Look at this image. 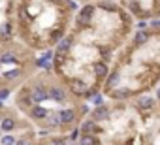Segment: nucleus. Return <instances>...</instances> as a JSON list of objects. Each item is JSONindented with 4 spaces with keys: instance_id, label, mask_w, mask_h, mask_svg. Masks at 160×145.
I'll list each match as a JSON object with an SVG mask.
<instances>
[{
    "instance_id": "f257e3e1",
    "label": "nucleus",
    "mask_w": 160,
    "mask_h": 145,
    "mask_svg": "<svg viewBox=\"0 0 160 145\" xmlns=\"http://www.w3.org/2000/svg\"><path fill=\"white\" fill-rule=\"evenodd\" d=\"M119 2L136 19H151L160 15V0H119Z\"/></svg>"
},
{
    "instance_id": "f03ea898",
    "label": "nucleus",
    "mask_w": 160,
    "mask_h": 145,
    "mask_svg": "<svg viewBox=\"0 0 160 145\" xmlns=\"http://www.w3.org/2000/svg\"><path fill=\"white\" fill-rule=\"evenodd\" d=\"M28 96H30L32 104H40V102L47 100V89H45L42 83H38V85H34V87L28 91Z\"/></svg>"
},
{
    "instance_id": "7ed1b4c3",
    "label": "nucleus",
    "mask_w": 160,
    "mask_h": 145,
    "mask_svg": "<svg viewBox=\"0 0 160 145\" xmlns=\"http://www.w3.org/2000/svg\"><path fill=\"white\" fill-rule=\"evenodd\" d=\"M136 108H138L141 113H147V111H151V109L154 108V98H152L151 94H143V96H139V98L136 100Z\"/></svg>"
},
{
    "instance_id": "20e7f679",
    "label": "nucleus",
    "mask_w": 160,
    "mask_h": 145,
    "mask_svg": "<svg viewBox=\"0 0 160 145\" xmlns=\"http://www.w3.org/2000/svg\"><path fill=\"white\" fill-rule=\"evenodd\" d=\"M111 117V108H108V106H96L94 109H92V113H91V119L92 121H106V119H109Z\"/></svg>"
},
{
    "instance_id": "39448f33",
    "label": "nucleus",
    "mask_w": 160,
    "mask_h": 145,
    "mask_svg": "<svg viewBox=\"0 0 160 145\" xmlns=\"http://www.w3.org/2000/svg\"><path fill=\"white\" fill-rule=\"evenodd\" d=\"M92 74H94L96 79H104V78H108V74H109V66H108V62H106V60L92 62Z\"/></svg>"
},
{
    "instance_id": "423d86ee",
    "label": "nucleus",
    "mask_w": 160,
    "mask_h": 145,
    "mask_svg": "<svg viewBox=\"0 0 160 145\" xmlns=\"http://www.w3.org/2000/svg\"><path fill=\"white\" fill-rule=\"evenodd\" d=\"M109 96H111L113 100H126V98L134 96V92H132L130 87H115V89L109 91Z\"/></svg>"
},
{
    "instance_id": "0eeeda50",
    "label": "nucleus",
    "mask_w": 160,
    "mask_h": 145,
    "mask_svg": "<svg viewBox=\"0 0 160 145\" xmlns=\"http://www.w3.org/2000/svg\"><path fill=\"white\" fill-rule=\"evenodd\" d=\"M58 119H60V124H72V122H75L77 113L73 108H64L58 111Z\"/></svg>"
},
{
    "instance_id": "6e6552de",
    "label": "nucleus",
    "mask_w": 160,
    "mask_h": 145,
    "mask_svg": "<svg viewBox=\"0 0 160 145\" xmlns=\"http://www.w3.org/2000/svg\"><path fill=\"white\" fill-rule=\"evenodd\" d=\"M149 40H151V32H149V30H136L134 36H132V45H134V47H141V45H145Z\"/></svg>"
},
{
    "instance_id": "1a4fd4ad",
    "label": "nucleus",
    "mask_w": 160,
    "mask_h": 145,
    "mask_svg": "<svg viewBox=\"0 0 160 145\" xmlns=\"http://www.w3.org/2000/svg\"><path fill=\"white\" fill-rule=\"evenodd\" d=\"M47 98H51L55 102H64L66 100V91L60 85H53V87L47 89Z\"/></svg>"
},
{
    "instance_id": "9d476101",
    "label": "nucleus",
    "mask_w": 160,
    "mask_h": 145,
    "mask_svg": "<svg viewBox=\"0 0 160 145\" xmlns=\"http://www.w3.org/2000/svg\"><path fill=\"white\" fill-rule=\"evenodd\" d=\"M28 111H30V117H32V119H36V121L45 119V117L49 115L47 108H43V106H40V104H32V106L28 108Z\"/></svg>"
},
{
    "instance_id": "9b49d317",
    "label": "nucleus",
    "mask_w": 160,
    "mask_h": 145,
    "mask_svg": "<svg viewBox=\"0 0 160 145\" xmlns=\"http://www.w3.org/2000/svg\"><path fill=\"white\" fill-rule=\"evenodd\" d=\"M96 130H98V124H96V121H92V119L83 121L81 126H79V132H81V134H96Z\"/></svg>"
},
{
    "instance_id": "f8f14e48",
    "label": "nucleus",
    "mask_w": 160,
    "mask_h": 145,
    "mask_svg": "<svg viewBox=\"0 0 160 145\" xmlns=\"http://www.w3.org/2000/svg\"><path fill=\"white\" fill-rule=\"evenodd\" d=\"M70 47H72V36L60 38V40H58V45H57V53H66V55H68Z\"/></svg>"
},
{
    "instance_id": "ddd939ff",
    "label": "nucleus",
    "mask_w": 160,
    "mask_h": 145,
    "mask_svg": "<svg viewBox=\"0 0 160 145\" xmlns=\"http://www.w3.org/2000/svg\"><path fill=\"white\" fill-rule=\"evenodd\" d=\"M17 124H15V119L13 117H6V119H2L0 121V128H2L4 132H10V130H13Z\"/></svg>"
},
{
    "instance_id": "4468645a",
    "label": "nucleus",
    "mask_w": 160,
    "mask_h": 145,
    "mask_svg": "<svg viewBox=\"0 0 160 145\" xmlns=\"http://www.w3.org/2000/svg\"><path fill=\"white\" fill-rule=\"evenodd\" d=\"M79 145H98V138L94 134H83L79 139Z\"/></svg>"
},
{
    "instance_id": "2eb2a0df",
    "label": "nucleus",
    "mask_w": 160,
    "mask_h": 145,
    "mask_svg": "<svg viewBox=\"0 0 160 145\" xmlns=\"http://www.w3.org/2000/svg\"><path fill=\"white\" fill-rule=\"evenodd\" d=\"M45 119H47V126H49V128H57V126H60V119H58V113H49Z\"/></svg>"
},
{
    "instance_id": "dca6fc26",
    "label": "nucleus",
    "mask_w": 160,
    "mask_h": 145,
    "mask_svg": "<svg viewBox=\"0 0 160 145\" xmlns=\"http://www.w3.org/2000/svg\"><path fill=\"white\" fill-rule=\"evenodd\" d=\"M19 76H21V70H19V68L10 70V72H4V79H8V81H13V79H17Z\"/></svg>"
},
{
    "instance_id": "f3484780",
    "label": "nucleus",
    "mask_w": 160,
    "mask_h": 145,
    "mask_svg": "<svg viewBox=\"0 0 160 145\" xmlns=\"http://www.w3.org/2000/svg\"><path fill=\"white\" fill-rule=\"evenodd\" d=\"M10 32H12V27L8 23H4L0 27V38H10Z\"/></svg>"
},
{
    "instance_id": "a211bd4d",
    "label": "nucleus",
    "mask_w": 160,
    "mask_h": 145,
    "mask_svg": "<svg viewBox=\"0 0 160 145\" xmlns=\"http://www.w3.org/2000/svg\"><path fill=\"white\" fill-rule=\"evenodd\" d=\"M0 62H17V58L13 57V53H2V57H0Z\"/></svg>"
},
{
    "instance_id": "6ab92c4d",
    "label": "nucleus",
    "mask_w": 160,
    "mask_h": 145,
    "mask_svg": "<svg viewBox=\"0 0 160 145\" xmlns=\"http://www.w3.org/2000/svg\"><path fill=\"white\" fill-rule=\"evenodd\" d=\"M89 100H91V102H92V104H96V106H100V104H102V100H104V96H102V94H98V92H96V94H92V96H91V98H89Z\"/></svg>"
},
{
    "instance_id": "aec40b11",
    "label": "nucleus",
    "mask_w": 160,
    "mask_h": 145,
    "mask_svg": "<svg viewBox=\"0 0 160 145\" xmlns=\"http://www.w3.org/2000/svg\"><path fill=\"white\" fill-rule=\"evenodd\" d=\"M2 145H15V138H12L10 134H6L2 138Z\"/></svg>"
},
{
    "instance_id": "412c9836",
    "label": "nucleus",
    "mask_w": 160,
    "mask_h": 145,
    "mask_svg": "<svg viewBox=\"0 0 160 145\" xmlns=\"http://www.w3.org/2000/svg\"><path fill=\"white\" fill-rule=\"evenodd\" d=\"M79 134H81V132H79L77 128H75V130H72V134H70V141H75V139L79 138Z\"/></svg>"
},
{
    "instance_id": "4be33fe9",
    "label": "nucleus",
    "mask_w": 160,
    "mask_h": 145,
    "mask_svg": "<svg viewBox=\"0 0 160 145\" xmlns=\"http://www.w3.org/2000/svg\"><path fill=\"white\" fill-rule=\"evenodd\" d=\"M10 96V89H2V91H0V100H6Z\"/></svg>"
},
{
    "instance_id": "5701e85b",
    "label": "nucleus",
    "mask_w": 160,
    "mask_h": 145,
    "mask_svg": "<svg viewBox=\"0 0 160 145\" xmlns=\"http://www.w3.org/2000/svg\"><path fill=\"white\" fill-rule=\"evenodd\" d=\"M15 145H30V143H28V139H17Z\"/></svg>"
},
{
    "instance_id": "b1692460",
    "label": "nucleus",
    "mask_w": 160,
    "mask_h": 145,
    "mask_svg": "<svg viewBox=\"0 0 160 145\" xmlns=\"http://www.w3.org/2000/svg\"><path fill=\"white\" fill-rule=\"evenodd\" d=\"M156 98H158V100H160V89H158V91H156Z\"/></svg>"
},
{
    "instance_id": "393cba45",
    "label": "nucleus",
    "mask_w": 160,
    "mask_h": 145,
    "mask_svg": "<svg viewBox=\"0 0 160 145\" xmlns=\"http://www.w3.org/2000/svg\"><path fill=\"white\" fill-rule=\"evenodd\" d=\"M0 106H2V100H0Z\"/></svg>"
},
{
    "instance_id": "a878e982",
    "label": "nucleus",
    "mask_w": 160,
    "mask_h": 145,
    "mask_svg": "<svg viewBox=\"0 0 160 145\" xmlns=\"http://www.w3.org/2000/svg\"><path fill=\"white\" fill-rule=\"evenodd\" d=\"M38 145H43V143H38Z\"/></svg>"
},
{
    "instance_id": "bb28decb",
    "label": "nucleus",
    "mask_w": 160,
    "mask_h": 145,
    "mask_svg": "<svg viewBox=\"0 0 160 145\" xmlns=\"http://www.w3.org/2000/svg\"><path fill=\"white\" fill-rule=\"evenodd\" d=\"M0 121H2V117H0Z\"/></svg>"
}]
</instances>
